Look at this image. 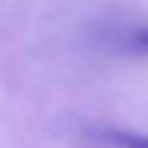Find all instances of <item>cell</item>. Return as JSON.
<instances>
[{
    "instance_id": "obj_2",
    "label": "cell",
    "mask_w": 148,
    "mask_h": 148,
    "mask_svg": "<svg viewBox=\"0 0 148 148\" xmlns=\"http://www.w3.org/2000/svg\"><path fill=\"white\" fill-rule=\"evenodd\" d=\"M131 45L136 52H143L148 54V27H141V30H136L131 35Z\"/></svg>"
},
{
    "instance_id": "obj_1",
    "label": "cell",
    "mask_w": 148,
    "mask_h": 148,
    "mask_svg": "<svg viewBox=\"0 0 148 148\" xmlns=\"http://www.w3.org/2000/svg\"><path fill=\"white\" fill-rule=\"evenodd\" d=\"M104 138L109 143H114V146H119V148H148V136L146 133H136V131H121V128H116V131H106Z\"/></svg>"
}]
</instances>
